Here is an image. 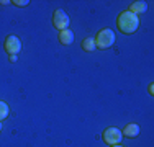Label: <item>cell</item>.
Here are the masks:
<instances>
[{"label": "cell", "mask_w": 154, "mask_h": 147, "mask_svg": "<svg viewBox=\"0 0 154 147\" xmlns=\"http://www.w3.org/2000/svg\"><path fill=\"white\" fill-rule=\"evenodd\" d=\"M116 26H118V29L123 33V34H133L139 26L138 15L131 13L130 10L122 12L118 15V18H116Z\"/></svg>", "instance_id": "6da1fadb"}, {"label": "cell", "mask_w": 154, "mask_h": 147, "mask_svg": "<svg viewBox=\"0 0 154 147\" xmlns=\"http://www.w3.org/2000/svg\"><path fill=\"white\" fill-rule=\"evenodd\" d=\"M95 39V46L100 47V49H108L110 46H113V43H115V33L112 31L110 28H103L98 31L97 38Z\"/></svg>", "instance_id": "7a4b0ae2"}, {"label": "cell", "mask_w": 154, "mask_h": 147, "mask_svg": "<svg viewBox=\"0 0 154 147\" xmlns=\"http://www.w3.org/2000/svg\"><path fill=\"white\" fill-rule=\"evenodd\" d=\"M102 137H103L105 144L116 146V144H120L123 134H122V131H120L118 128H107V129L103 131V136H102Z\"/></svg>", "instance_id": "3957f363"}, {"label": "cell", "mask_w": 154, "mask_h": 147, "mask_svg": "<svg viewBox=\"0 0 154 147\" xmlns=\"http://www.w3.org/2000/svg\"><path fill=\"white\" fill-rule=\"evenodd\" d=\"M53 25L56 26L59 31H62V29H67L69 28V16L67 13L64 12V10H56L53 15Z\"/></svg>", "instance_id": "277c9868"}, {"label": "cell", "mask_w": 154, "mask_h": 147, "mask_svg": "<svg viewBox=\"0 0 154 147\" xmlns=\"http://www.w3.org/2000/svg\"><path fill=\"white\" fill-rule=\"evenodd\" d=\"M5 51L10 54V56H17V54L21 51V41L17 38L15 34L7 36V39H5Z\"/></svg>", "instance_id": "5b68a950"}, {"label": "cell", "mask_w": 154, "mask_h": 147, "mask_svg": "<svg viewBox=\"0 0 154 147\" xmlns=\"http://www.w3.org/2000/svg\"><path fill=\"white\" fill-rule=\"evenodd\" d=\"M59 41L61 44H64V46H69V44L74 43V33L71 31V29H62V31H59Z\"/></svg>", "instance_id": "8992f818"}, {"label": "cell", "mask_w": 154, "mask_h": 147, "mask_svg": "<svg viewBox=\"0 0 154 147\" xmlns=\"http://www.w3.org/2000/svg\"><path fill=\"white\" fill-rule=\"evenodd\" d=\"M122 134L126 136V137H130V139L136 137V136L139 134V126H138V124H134V123L126 124V126H125V129L122 131Z\"/></svg>", "instance_id": "52a82bcc"}, {"label": "cell", "mask_w": 154, "mask_h": 147, "mask_svg": "<svg viewBox=\"0 0 154 147\" xmlns=\"http://www.w3.org/2000/svg\"><path fill=\"white\" fill-rule=\"evenodd\" d=\"M146 10H148V3L143 2V0L133 2V3H131V7H130V12L134 13V15H141V13H144Z\"/></svg>", "instance_id": "ba28073f"}, {"label": "cell", "mask_w": 154, "mask_h": 147, "mask_svg": "<svg viewBox=\"0 0 154 147\" xmlns=\"http://www.w3.org/2000/svg\"><path fill=\"white\" fill-rule=\"evenodd\" d=\"M82 49L87 51V52H92V51H95V49H97V46H95V39L94 38L82 39Z\"/></svg>", "instance_id": "9c48e42d"}, {"label": "cell", "mask_w": 154, "mask_h": 147, "mask_svg": "<svg viewBox=\"0 0 154 147\" xmlns=\"http://www.w3.org/2000/svg\"><path fill=\"white\" fill-rule=\"evenodd\" d=\"M8 111H10V110H8V105H7L5 101L0 100V121H3L7 116H8Z\"/></svg>", "instance_id": "30bf717a"}, {"label": "cell", "mask_w": 154, "mask_h": 147, "mask_svg": "<svg viewBox=\"0 0 154 147\" xmlns=\"http://www.w3.org/2000/svg\"><path fill=\"white\" fill-rule=\"evenodd\" d=\"M12 3H13V5H17V7H26L30 2H28V0H13Z\"/></svg>", "instance_id": "8fae6325"}, {"label": "cell", "mask_w": 154, "mask_h": 147, "mask_svg": "<svg viewBox=\"0 0 154 147\" xmlns=\"http://www.w3.org/2000/svg\"><path fill=\"white\" fill-rule=\"evenodd\" d=\"M0 3H2V5H8V3H12V2H8V0H0Z\"/></svg>", "instance_id": "7c38bea8"}, {"label": "cell", "mask_w": 154, "mask_h": 147, "mask_svg": "<svg viewBox=\"0 0 154 147\" xmlns=\"http://www.w3.org/2000/svg\"><path fill=\"white\" fill-rule=\"evenodd\" d=\"M17 61V56H10V62H15Z\"/></svg>", "instance_id": "4fadbf2b"}, {"label": "cell", "mask_w": 154, "mask_h": 147, "mask_svg": "<svg viewBox=\"0 0 154 147\" xmlns=\"http://www.w3.org/2000/svg\"><path fill=\"white\" fill-rule=\"evenodd\" d=\"M112 147H123V146H120V144H116V146H112Z\"/></svg>", "instance_id": "5bb4252c"}, {"label": "cell", "mask_w": 154, "mask_h": 147, "mask_svg": "<svg viewBox=\"0 0 154 147\" xmlns=\"http://www.w3.org/2000/svg\"><path fill=\"white\" fill-rule=\"evenodd\" d=\"M0 131H2V121H0Z\"/></svg>", "instance_id": "9a60e30c"}]
</instances>
